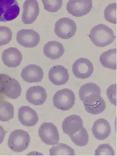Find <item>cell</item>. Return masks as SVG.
<instances>
[{"mask_svg": "<svg viewBox=\"0 0 117 156\" xmlns=\"http://www.w3.org/2000/svg\"><path fill=\"white\" fill-rule=\"evenodd\" d=\"M89 37L94 45L102 48L112 43L116 38L112 30L103 24H100L93 27Z\"/></svg>", "mask_w": 117, "mask_h": 156, "instance_id": "1", "label": "cell"}, {"mask_svg": "<svg viewBox=\"0 0 117 156\" xmlns=\"http://www.w3.org/2000/svg\"><path fill=\"white\" fill-rule=\"evenodd\" d=\"M30 142L28 133L23 129H18L11 133L7 144L10 149L19 153L27 149L29 147Z\"/></svg>", "mask_w": 117, "mask_h": 156, "instance_id": "2", "label": "cell"}, {"mask_svg": "<svg viewBox=\"0 0 117 156\" xmlns=\"http://www.w3.org/2000/svg\"><path fill=\"white\" fill-rule=\"evenodd\" d=\"M76 96L72 90L63 89L55 93L53 97V103L56 108L60 110H69L75 104Z\"/></svg>", "mask_w": 117, "mask_h": 156, "instance_id": "3", "label": "cell"}, {"mask_svg": "<svg viewBox=\"0 0 117 156\" xmlns=\"http://www.w3.org/2000/svg\"><path fill=\"white\" fill-rule=\"evenodd\" d=\"M81 101L86 111L94 115L103 113L106 108L105 101L99 92L90 94L83 98Z\"/></svg>", "mask_w": 117, "mask_h": 156, "instance_id": "4", "label": "cell"}, {"mask_svg": "<svg viewBox=\"0 0 117 156\" xmlns=\"http://www.w3.org/2000/svg\"><path fill=\"white\" fill-rule=\"evenodd\" d=\"M77 30L76 22L68 18L58 20L55 24L54 32L57 36L63 39H69L75 36Z\"/></svg>", "mask_w": 117, "mask_h": 156, "instance_id": "5", "label": "cell"}, {"mask_svg": "<svg viewBox=\"0 0 117 156\" xmlns=\"http://www.w3.org/2000/svg\"><path fill=\"white\" fill-rule=\"evenodd\" d=\"M20 12L17 0H0V21L7 22L15 20Z\"/></svg>", "mask_w": 117, "mask_h": 156, "instance_id": "6", "label": "cell"}, {"mask_svg": "<svg viewBox=\"0 0 117 156\" xmlns=\"http://www.w3.org/2000/svg\"><path fill=\"white\" fill-rule=\"evenodd\" d=\"M39 136L43 142L48 145H57L60 140V134L57 128L51 122H44L40 125Z\"/></svg>", "mask_w": 117, "mask_h": 156, "instance_id": "7", "label": "cell"}, {"mask_svg": "<svg viewBox=\"0 0 117 156\" xmlns=\"http://www.w3.org/2000/svg\"><path fill=\"white\" fill-rule=\"evenodd\" d=\"M93 7L92 0H69L66 9L73 16L81 17L90 13Z\"/></svg>", "mask_w": 117, "mask_h": 156, "instance_id": "8", "label": "cell"}, {"mask_svg": "<svg viewBox=\"0 0 117 156\" xmlns=\"http://www.w3.org/2000/svg\"><path fill=\"white\" fill-rule=\"evenodd\" d=\"M72 71L76 78L87 79L94 72V65L88 58H80L74 62L72 65Z\"/></svg>", "mask_w": 117, "mask_h": 156, "instance_id": "9", "label": "cell"}, {"mask_svg": "<svg viewBox=\"0 0 117 156\" xmlns=\"http://www.w3.org/2000/svg\"><path fill=\"white\" fill-rule=\"evenodd\" d=\"M40 41L39 34L32 29H22L16 34V41L22 47L34 48L37 47Z\"/></svg>", "mask_w": 117, "mask_h": 156, "instance_id": "10", "label": "cell"}, {"mask_svg": "<svg viewBox=\"0 0 117 156\" xmlns=\"http://www.w3.org/2000/svg\"><path fill=\"white\" fill-rule=\"evenodd\" d=\"M22 21L25 24H30L36 20L40 12L37 0H25L23 4Z\"/></svg>", "mask_w": 117, "mask_h": 156, "instance_id": "11", "label": "cell"}, {"mask_svg": "<svg viewBox=\"0 0 117 156\" xmlns=\"http://www.w3.org/2000/svg\"><path fill=\"white\" fill-rule=\"evenodd\" d=\"M43 69L36 64H29L22 69L21 76L27 83H37L42 80L44 77Z\"/></svg>", "mask_w": 117, "mask_h": 156, "instance_id": "12", "label": "cell"}, {"mask_svg": "<svg viewBox=\"0 0 117 156\" xmlns=\"http://www.w3.org/2000/svg\"><path fill=\"white\" fill-rule=\"evenodd\" d=\"M48 78L51 82L56 86L65 85L69 80L68 69L62 65H55L49 70Z\"/></svg>", "mask_w": 117, "mask_h": 156, "instance_id": "13", "label": "cell"}, {"mask_svg": "<svg viewBox=\"0 0 117 156\" xmlns=\"http://www.w3.org/2000/svg\"><path fill=\"white\" fill-rule=\"evenodd\" d=\"M48 97L46 89L41 86L32 87L27 90L26 98L29 103L35 106L43 105Z\"/></svg>", "mask_w": 117, "mask_h": 156, "instance_id": "14", "label": "cell"}, {"mask_svg": "<svg viewBox=\"0 0 117 156\" xmlns=\"http://www.w3.org/2000/svg\"><path fill=\"white\" fill-rule=\"evenodd\" d=\"M2 61L9 68H16L20 65L22 61L21 52L16 48H8L4 50L2 56Z\"/></svg>", "mask_w": 117, "mask_h": 156, "instance_id": "15", "label": "cell"}, {"mask_svg": "<svg viewBox=\"0 0 117 156\" xmlns=\"http://www.w3.org/2000/svg\"><path fill=\"white\" fill-rule=\"evenodd\" d=\"M18 119L24 126L32 127L38 123L39 117L37 113L29 106H21L19 109Z\"/></svg>", "mask_w": 117, "mask_h": 156, "instance_id": "16", "label": "cell"}, {"mask_svg": "<svg viewBox=\"0 0 117 156\" xmlns=\"http://www.w3.org/2000/svg\"><path fill=\"white\" fill-rule=\"evenodd\" d=\"M91 130L97 140H105L111 133V126L109 122L105 119H98L94 123Z\"/></svg>", "mask_w": 117, "mask_h": 156, "instance_id": "17", "label": "cell"}, {"mask_svg": "<svg viewBox=\"0 0 117 156\" xmlns=\"http://www.w3.org/2000/svg\"><path fill=\"white\" fill-rule=\"evenodd\" d=\"M82 119L76 115H71L63 120L62 128L63 132L68 136L74 134L83 126Z\"/></svg>", "mask_w": 117, "mask_h": 156, "instance_id": "18", "label": "cell"}, {"mask_svg": "<svg viewBox=\"0 0 117 156\" xmlns=\"http://www.w3.org/2000/svg\"><path fill=\"white\" fill-rule=\"evenodd\" d=\"M43 52L46 57L54 60L60 58L65 53V49L63 44L60 42L52 41L44 44Z\"/></svg>", "mask_w": 117, "mask_h": 156, "instance_id": "19", "label": "cell"}, {"mask_svg": "<svg viewBox=\"0 0 117 156\" xmlns=\"http://www.w3.org/2000/svg\"><path fill=\"white\" fill-rule=\"evenodd\" d=\"M100 62L104 67L117 70V48L110 49L101 54Z\"/></svg>", "mask_w": 117, "mask_h": 156, "instance_id": "20", "label": "cell"}, {"mask_svg": "<svg viewBox=\"0 0 117 156\" xmlns=\"http://www.w3.org/2000/svg\"><path fill=\"white\" fill-rule=\"evenodd\" d=\"M14 117V107L13 105L7 101H0V121L7 122Z\"/></svg>", "mask_w": 117, "mask_h": 156, "instance_id": "21", "label": "cell"}, {"mask_svg": "<svg viewBox=\"0 0 117 156\" xmlns=\"http://www.w3.org/2000/svg\"><path fill=\"white\" fill-rule=\"evenodd\" d=\"M16 79L11 77L9 76L0 74V94L5 95L6 97L11 91L13 87L16 83Z\"/></svg>", "mask_w": 117, "mask_h": 156, "instance_id": "22", "label": "cell"}, {"mask_svg": "<svg viewBox=\"0 0 117 156\" xmlns=\"http://www.w3.org/2000/svg\"><path fill=\"white\" fill-rule=\"evenodd\" d=\"M51 156H75V151L67 144L58 143L57 146L53 145L49 149Z\"/></svg>", "mask_w": 117, "mask_h": 156, "instance_id": "23", "label": "cell"}, {"mask_svg": "<svg viewBox=\"0 0 117 156\" xmlns=\"http://www.w3.org/2000/svg\"><path fill=\"white\" fill-rule=\"evenodd\" d=\"M69 137L72 141L78 147H84L88 144L89 141L88 132L83 126L78 132L70 135Z\"/></svg>", "mask_w": 117, "mask_h": 156, "instance_id": "24", "label": "cell"}, {"mask_svg": "<svg viewBox=\"0 0 117 156\" xmlns=\"http://www.w3.org/2000/svg\"><path fill=\"white\" fill-rule=\"evenodd\" d=\"M95 92L101 93L100 87L95 83L89 82L81 86L79 90V96L81 101L86 96Z\"/></svg>", "mask_w": 117, "mask_h": 156, "instance_id": "25", "label": "cell"}, {"mask_svg": "<svg viewBox=\"0 0 117 156\" xmlns=\"http://www.w3.org/2000/svg\"><path fill=\"white\" fill-rule=\"evenodd\" d=\"M105 19L111 23L117 24V4L112 3L107 6L104 11Z\"/></svg>", "mask_w": 117, "mask_h": 156, "instance_id": "26", "label": "cell"}, {"mask_svg": "<svg viewBox=\"0 0 117 156\" xmlns=\"http://www.w3.org/2000/svg\"><path fill=\"white\" fill-rule=\"evenodd\" d=\"M44 9L51 13L58 11L62 7L63 0H42Z\"/></svg>", "mask_w": 117, "mask_h": 156, "instance_id": "27", "label": "cell"}, {"mask_svg": "<svg viewBox=\"0 0 117 156\" xmlns=\"http://www.w3.org/2000/svg\"><path fill=\"white\" fill-rule=\"evenodd\" d=\"M12 30L7 26H0V46L8 44L12 39Z\"/></svg>", "mask_w": 117, "mask_h": 156, "instance_id": "28", "label": "cell"}, {"mask_svg": "<svg viewBox=\"0 0 117 156\" xmlns=\"http://www.w3.org/2000/svg\"><path fill=\"white\" fill-rule=\"evenodd\" d=\"M95 156H114L115 152L112 147L107 144H101L95 150Z\"/></svg>", "mask_w": 117, "mask_h": 156, "instance_id": "29", "label": "cell"}, {"mask_svg": "<svg viewBox=\"0 0 117 156\" xmlns=\"http://www.w3.org/2000/svg\"><path fill=\"white\" fill-rule=\"evenodd\" d=\"M107 94L109 101L114 105H117V84L110 85L107 90Z\"/></svg>", "mask_w": 117, "mask_h": 156, "instance_id": "30", "label": "cell"}, {"mask_svg": "<svg viewBox=\"0 0 117 156\" xmlns=\"http://www.w3.org/2000/svg\"><path fill=\"white\" fill-rule=\"evenodd\" d=\"M6 133H7V132L5 130L2 126L0 125V144H2V142H4L5 135L6 134Z\"/></svg>", "mask_w": 117, "mask_h": 156, "instance_id": "31", "label": "cell"}]
</instances>
